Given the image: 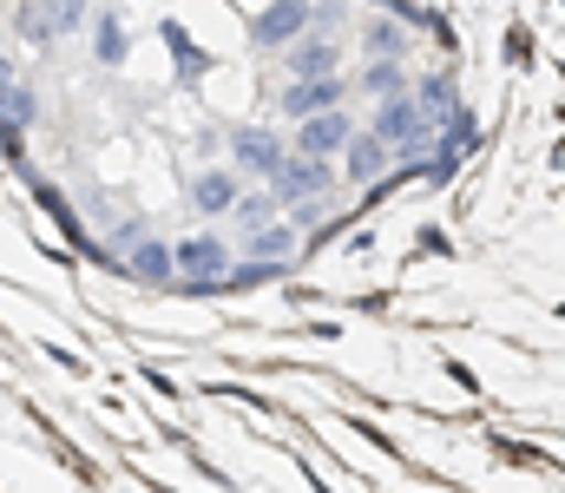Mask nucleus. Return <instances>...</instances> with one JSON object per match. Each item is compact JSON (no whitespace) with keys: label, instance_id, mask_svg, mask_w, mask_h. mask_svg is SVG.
<instances>
[{"label":"nucleus","instance_id":"nucleus-12","mask_svg":"<svg viewBox=\"0 0 565 493\" xmlns=\"http://www.w3.org/2000/svg\"><path fill=\"white\" fill-rule=\"evenodd\" d=\"M369 99H388V93H408L415 79H408V60H388V53H369V66H362V79H355Z\"/></svg>","mask_w":565,"mask_h":493},{"label":"nucleus","instance_id":"nucleus-17","mask_svg":"<svg viewBox=\"0 0 565 493\" xmlns=\"http://www.w3.org/2000/svg\"><path fill=\"white\" fill-rule=\"evenodd\" d=\"M13 33H20L26 46H53V40H60V26H53V13H46V0H26V7L13 13Z\"/></svg>","mask_w":565,"mask_h":493},{"label":"nucleus","instance_id":"nucleus-9","mask_svg":"<svg viewBox=\"0 0 565 493\" xmlns=\"http://www.w3.org/2000/svg\"><path fill=\"white\" fill-rule=\"evenodd\" d=\"M237 197H244V171H237V164H224V171L211 164V171L191 178V211H198V217H231Z\"/></svg>","mask_w":565,"mask_h":493},{"label":"nucleus","instance_id":"nucleus-1","mask_svg":"<svg viewBox=\"0 0 565 493\" xmlns=\"http://www.w3.org/2000/svg\"><path fill=\"white\" fill-rule=\"evenodd\" d=\"M369 132L375 139H388L395 146V159H408V152H422V146H434V119H427V106L415 99V86L408 93H388V99H375V119H369Z\"/></svg>","mask_w":565,"mask_h":493},{"label":"nucleus","instance_id":"nucleus-18","mask_svg":"<svg viewBox=\"0 0 565 493\" xmlns=\"http://www.w3.org/2000/svg\"><path fill=\"white\" fill-rule=\"evenodd\" d=\"M93 53H99V66H119V60H126V26H119V13H93Z\"/></svg>","mask_w":565,"mask_h":493},{"label":"nucleus","instance_id":"nucleus-21","mask_svg":"<svg viewBox=\"0 0 565 493\" xmlns=\"http://www.w3.org/2000/svg\"><path fill=\"white\" fill-rule=\"evenodd\" d=\"M289 217H296V231H322L335 217V204L329 197H302V204H289Z\"/></svg>","mask_w":565,"mask_h":493},{"label":"nucleus","instance_id":"nucleus-20","mask_svg":"<svg viewBox=\"0 0 565 493\" xmlns=\"http://www.w3.org/2000/svg\"><path fill=\"white\" fill-rule=\"evenodd\" d=\"M46 13H53V26H60V40H73L86 20H93V0H46Z\"/></svg>","mask_w":565,"mask_h":493},{"label":"nucleus","instance_id":"nucleus-14","mask_svg":"<svg viewBox=\"0 0 565 493\" xmlns=\"http://www.w3.org/2000/svg\"><path fill=\"white\" fill-rule=\"evenodd\" d=\"M40 119V99H33V86H20V79H0V132H26Z\"/></svg>","mask_w":565,"mask_h":493},{"label":"nucleus","instance_id":"nucleus-19","mask_svg":"<svg viewBox=\"0 0 565 493\" xmlns=\"http://www.w3.org/2000/svg\"><path fill=\"white\" fill-rule=\"evenodd\" d=\"M277 211H282V204H277V191L264 184V191H244V197H237V211H231V224H244V231H257V224H270Z\"/></svg>","mask_w":565,"mask_h":493},{"label":"nucleus","instance_id":"nucleus-4","mask_svg":"<svg viewBox=\"0 0 565 493\" xmlns=\"http://www.w3.org/2000/svg\"><path fill=\"white\" fill-rule=\"evenodd\" d=\"M282 159H289V139L270 132V126H237V132H231V164H237L244 178L270 184V178L282 171Z\"/></svg>","mask_w":565,"mask_h":493},{"label":"nucleus","instance_id":"nucleus-10","mask_svg":"<svg viewBox=\"0 0 565 493\" xmlns=\"http://www.w3.org/2000/svg\"><path fill=\"white\" fill-rule=\"evenodd\" d=\"M282 73H289V79H302V73H342L335 33H302V40H289V46H282Z\"/></svg>","mask_w":565,"mask_h":493},{"label":"nucleus","instance_id":"nucleus-2","mask_svg":"<svg viewBox=\"0 0 565 493\" xmlns=\"http://www.w3.org/2000/svg\"><path fill=\"white\" fill-rule=\"evenodd\" d=\"M231 244L217 237V231H198V237H184L178 244V283L184 290H211V283H224L231 277Z\"/></svg>","mask_w":565,"mask_h":493},{"label":"nucleus","instance_id":"nucleus-15","mask_svg":"<svg viewBox=\"0 0 565 493\" xmlns=\"http://www.w3.org/2000/svg\"><path fill=\"white\" fill-rule=\"evenodd\" d=\"M415 99L427 106V119L440 126V119L460 106V79H454V73H422V79H415Z\"/></svg>","mask_w":565,"mask_h":493},{"label":"nucleus","instance_id":"nucleus-23","mask_svg":"<svg viewBox=\"0 0 565 493\" xmlns=\"http://www.w3.org/2000/svg\"><path fill=\"white\" fill-rule=\"evenodd\" d=\"M145 237V217H126V224H119V231H113V250H119V257H126V250H132V244H139Z\"/></svg>","mask_w":565,"mask_h":493},{"label":"nucleus","instance_id":"nucleus-3","mask_svg":"<svg viewBox=\"0 0 565 493\" xmlns=\"http://www.w3.org/2000/svg\"><path fill=\"white\" fill-rule=\"evenodd\" d=\"M270 191H277L282 211L302 204V197H329V191H335V159H316V152H296V146H289L282 171L270 178Z\"/></svg>","mask_w":565,"mask_h":493},{"label":"nucleus","instance_id":"nucleus-5","mask_svg":"<svg viewBox=\"0 0 565 493\" xmlns=\"http://www.w3.org/2000/svg\"><path fill=\"white\" fill-rule=\"evenodd\" d=\"M309 20H316V0H270L264 13H250V40H257L264 53H282L289 40L309 33Z\"/></svg>","mask_w":565,"mask_h":493},{"label":"nucleus","instance_id":"nucleus-6","mask_svg":"<svg viewBox=\"0 0 565 493\" xmlns=\"http://www.w3.org/2000/svg\"><path fill=\"white\" fill-rule=\"evenodd\" d=\"M362 126L349 119V106H329V112H309V119H296V152H316V159H342V146L355 139Z\"/></svg>","mask_w":565,"mask_h":493},{"label":"nucleus","instance_id":"nucleus-13","mask_svg":"<svg viewBox=\"0 0 565 493\" xmlns=\"http://www.w3.org/2000/svg\"><path fill=\"white\" fill-rule=\"evenodd\" d=\"M244 257H289V264H296V224L270 217V224L244 231Z\"/></svg>","mask_w":565,"mask_h":493},{"label":"nucleus","instance_id":"nucleus-22","mask_svg":"<svg viewBox=\"0 0 565 493\" xmlns=\"http://www.w3.org/2000/svg\"><path fill=\"white\" fill-rule=\"evenodd\" d=\"M342 20H349V7H342V0H316V20H309V33H342Z\"/></svg>","mask_w":565,"mask_h":493},{"label":"nucleus","instance_id":"nucleus-7","mask_svg":"<svg viewBox=\"0 0 565 493\" xmlns=\"http://www.w3.org/2000/svg\"><path fill=\"white\" fill-rule=\"evenodd\" d=\"M349 99V79L342 73H302V79H289L277 99L282 119H309V112H329V106H342Z\"/></svg>","mask_w":565,"mask_h":493},{"label":"nucleus","instance_id":"nucleus-16","mask_svg":"<svg viewBox=\"0 0 565 493\" xmlns=\"http://www.w3.org/2000/svg\"><path fill=\"white\" fill-rule=\"evenodd\" d=\"M362 46H369V53H388V60H408L415 40H408V26H402L395 13H375V20L362 26Z\"/></svg>","mask_w":565,"mask_h":493},{"label":"nucleus","instance_id":"nucleus-8","mask_svg":"<svg viewBox=\"0 0 565 493\" xmlns=\"http://www.w3.org/2000/svg\"><path fill=\"white\" fill-rule=\"evenodd\" d=\"M395 164H402V159H395V146H388V139H375L369 126L342 146V178H349V184H369V191H375Z\"/></svg>","mask_w":565,"mask_h":493},{"label":"nucleus","instance_id":"nucleus-11","mask_svg":"<svg viewBox=\"0 0 565 493\" xmlns=\"http://www.w3.org/2000/svg\"><path fill=\"white\" fill-rule=\"evenodd\" d=\"M126 277H139V283H178V244H164V237L145 231L139 244L126 250Z\"/></svg>","mask_w":565,"mask_h":493}]
</instances>
